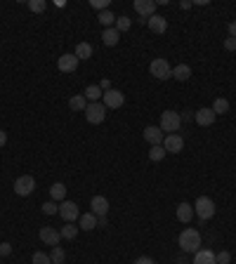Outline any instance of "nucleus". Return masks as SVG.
<instances>
[{"mask_svg":"<svg viewBox=\"0 0 236 264\" xmlns=\"http://www.w3.org/2000/svg\"><path fill=\"white\" fill-rule=\"evenodd\" d=\"M85 118L88 123L92 125H99V123H104L106 118V106L102 102H88V109H85Z\"/></svg>","mask_w":236,"mask_h":264,"instance_id":"39448f33","label":"nucleus"},{"mask_svg":"<svg viewBox=\"0 0 236 264\" xmlns=\"http://www.w3.org/2000/svg\"><path fill=\"white\" fill-rule=\"evenodd\" d=\"M31 264H52V257H50V255H45V252H33Z\"/></svg>","mask_w":236,"mask_h":264,"instance_id":"7c9ffc66","label":"nucleus"},{"mask_svg":"<svg viewBox=\"0 0 236 264\" xmlns=\"http://www.w3.org/2000/svg\"><path fill=\"white\" fill-rule=\"evenodd\" d=\"M229 38H236V22L229 24Z\"/></svg>","mask_w":236,"mask_h":264,"instance_id":"a19ab883","label":"nucleus"},{"mask_svg":"<svg viewBox=\"0 0 236 264\" xmlns=\"http://www.w3.org/2000/svg\"><path fill=\"white\" fill-rule=\"evenodd\" d=\"M146 26L151 28L154 33H165L168 31V22H165V17H161V14H151L149 19H146Z\"/></svg>","mask_w":236,"mask_h":264,"instance_id":"2eb2a0df","label":"nucleus"},{"mask_svg":"<svg viewBox=\"0 0 236 264\" xmlns=\"http://www.w3.org/2000/svg\"><path fill=\"white\" fill-rule=\"evenodd\" d=\"M163 132H168V134H177V130L182 128V118H180V113L177 111H163L161 113V125H158Z\"/></svg>","mask_w":236,"mask_h":264,"instance_id":"f03ea898","label":"nucleus"},{"mask_svg":"<svg viewBox=\"0 0 236 264\" xmlns=\"http://www.w3.org/2000/svg\"><path fill=\"white\" fill-rule=\"evenodd\" d=\"M64 196H66V186L62 184V182H57V184L50 186V198H52L54 203H57V200L62 203V200H64Z\"/></svg>","mask_w":236,"mask_h":264,"instance_id":"5701e85b","label":"nucleus"},{"mask_svg":"<svg viewBox=\"0 0 236 264\" xmlns=\"http://www.w3.org/2000/svg\"><path fill=\"white\" fill-rule=\"evenodd\" d=\"M194 212L198 215V220H201V222L210 220V217L215 215V203H212V198H208V196H198V198H196V203H194Z\"/></svg>","mask_w":236,"mask_h":264,"instance_id":"7ed1b4c3","label":"nucleus"},{"mask_svg":"<svg viewBox=\"0 0 236 264\" xmlns=\"http://www.w3.org/2000/svg\"><path fill=\"white\" fill-rule=\"evenodd\" d=\"M12 252V245L10 243H0V257H7Z\"/></svg>","mask_w":236,"mask_h":264,"instance_id":"4c0bfd02","label":"nucleus"},{"mask_svg":"<svg viewBox=\"0 0 236 264\" xmlns=\"http://www.w3.org/2000/svg\"><path fill=\"white\" fill-rule=\"evenodd\" d=\"M97 226H106V215L104 217H97Z\"/></svg>","mask_w":236,"mask_h":264,"instance_id":"37998d69","label":"nucleus"},{"mask_svg":"<svg viewBox=\"0 0 236 264\" xmlns=\"http://www.w3.org/2000/svg\"><path fill=\"white\" fill-rule=\"evenodd\" d=\"M194 264H217V260H215V252L206 250V248L196 250V252H194Z\"/></svg>","mask_w":236,"mask_h":264,"instance_id":"f3484780","label":"nucleus"},{"mask_svg":"<svg viewBox=\"0 0 236 264\" xmlns=\"http://www.w3.org/2000/svg\"><path fill=\"white\" fill-rule=\"evenodd\" d=\"M215 260H217V264H229V262H232V255H229L227 250H222V252H217V255H215Z\"/></svg>","mask_w":236,"mask_h":264,"instance_id":"f704fd0d","label":"nucleus"},{"mask_svg":"<svg viewBox=\"0 0 236 264\" xmlns=\"http://www.w3.org/2000/svg\"><path fill=\"white\" fill-rule=\"evenodd\" d=\"M212 111H215V116H217V113H227V111H229V102H227L224 97L215 99V102H212Z\"/></svg>","mask_w":236,"mask_h":264,"instance_id":"c85d7f7f","label":"nucleus"},{"mask_svg":"<svg viewBox=\"0 0 236 264\" xmlns=\"http://www.w3.org/2000/svg\"><path fill=\"white\" fill-rule=\"evenodd\" d=\"M43 212H45V215H57V212H59V205H57L54 200H47V203H43Z\"/></svg>","mask_w":236,"mask_h":264,"instance_id":"72a5a7b5","label":"nucleus"},{"mask_svg":"<svg viewBox=\"0 0 236 264\" xmlns=\"http://www.w3.org/2000/svg\"><path fill=\"white\" fill-rule=\"evenodd\" d=\"M132 264H154V260H151V257H146V255H144V257H137V260H135Z\"/></svg>","mask_w":236,"mask_h":264,"instance_id":"58836bf2","label":"nucleus"},{"mask_svg":"<svg viewBox=\"0 0 236 264\" xmlns=\"http://www.w3.org/2000/svg\"><path fill=\"white\" fill-rule=\"evenodd\" d=\"M50 257H52V264H64V260H66V252L62 250L59 245H54V248H52V255H50Z\"/></svg>","mask_w":236,"mask_h":264,"instance_id":"2f4dec72","label":"nucleus"},{"mask_svg":"<svg viewBox=\"0 0 236 264\" xmlns=\"http://www.w3.org/2000/svg\"><path fill=\"white\" fill-rule=\"evenodd\" d=\"M149 71H151V76L158 80H168L172 78V66L168 59H163V57H158V59H154L151 62V66H149Z\"/></svg>","mask_w":236,"mask_h":264,"instance_id":"20e7f679","label":"nucleus"},{"mask_svg":"<svg viewBox=\"0 0 236 264\" xmlns=\"http://www.w3.org/2000/svg\"><path fill=\"white\" fill-rule=\"evenodd\" d=\"M40 241L45 243V245H59V241H62V234L57 231V229H52V226H43L40 229Z\"/></svg>","mask_w":236,"mask_h":264,"instance_id":"ddd939ff","label":"nucleus"},{"mask_svg":"<svg viewBox=\"0 0 236 264\" xmlns=\"http://www.w3.org/2000/svg\"><path fill=\"white\" fill-rule=\"evenodd\" d=\"M135 10H137L140 17L149 19L151 14H156V2L154 0H135Z\"/></svg>","mask_w":236,"mask_h":264,"instance_id":"4468645a","label":"nucleus"},{"mask_svg":"<svg viewBox=\"0 0 236 264\" xmlns=\"http://www.w3.org/2000/svg\"><path fill=\"white\" fill-rule=\"evenodd\" d=\"M90 208H92V215H97V217H104L106 212H109V200L104 196H94L90 200Z\"/></svg>","mask_w":236,"mask_h":264,"instance_id":"dca6fc26","label":"nucleus"},{"mask_svg":"<svg viewBox=\"0 0 236 264\" xmlns=\"http://www.w3.org/2000/svg\"><path fill=\"white\" fill-rule=\"evenodd\" d=\"M57 215H62V220L64 222H76L78 220V215H80V210H78V205L73 203V200H62L59 203V212Z\"/></svg>","mask_w":236,"mask_h":264,"instance_id":"0eeeda50","label":"nucleus"},{"mask_svg":"<svg viewBox=\"0 0 236 264\" xmlns=\"http://www.w3.org/2000/svg\"><path fill=\"white\" fill-rule=\"evenodd\" d=\"M224 50H227V52H234V50H236V38H227V40H224Z\"/></svg>","mask_w":236,"mask_h":264,"instance_id":"e433bc0d","label":"nucleus"},{"mask_svg":"<svg viewBox=\"0 0 236 264\" xmlns=\"http://www.w3.org/2000/svg\"><path fill=\"white\" fill-rule=\"evenodd\" d=\"M102 40H104V45L114 47V45H118V40H120V33L116 31V26L104 28V31H102Z\"/></svg>","mask_w":236,"mask_h":264,"instance_id":"6ab92c4d","label":"nucleus"},{"mask_svg":"<svg viewBox=\"0 0 236 264\" xmlns=\"http://www.w3.org/2000/svg\"><path fill=\"white\" fill-rule=\"evenodd\" d=\"M163 149H165V154H180V151L184 149V139L180 137V134H165Z\"/></svg>","mask_w":236,"mask_h":264,"instance_id":"9d476101","label":"nucleus"},{"mask_svg":"<svg viewBox=\"0 0 236 264\" xmlns=\"http://www.w3.org/2000/svg\"><path fill=\"white\" fill-rule=\"evenodd\" d=\"M45 7H47L45 0H28V10L31 12H45Z\"/></svg>","mask_w":236,"mask_h":264,"instance_id":"473e14b6","label":"nucleus"},{"mask_svg":"<svg viewBox=\"0 0 236 264\" xmlns=\"http://www.w3.org/2000/svg\"><path fill=\"white\" fill-rule=\"evenodd\" d=\"M189 76H191L189 64H177L175 68H172V78L175 80H189Z\"/></svg>","mask_w":236,"mask_h":264,"instance_id":"4be33fe9","label":"nucleus"},{"mask_svg":"<svg viewBox=\"0 0 236 264\" xmlns=\"http://www.w3.org/2000/svg\"><path fill=\"white\" fill-rule=\"evenodd\" d=\"M144 139L149 142L151 146H163V139H165V132L161 130V128H156V125H149V128H144Z\"/></svg>","mask_w":236,"mask_h":264,"instance_id":"1a4fd4ad","label":"nucleus"},{"mask_svg":"<svg viewBox=\"0 0 236 264\" xmlns=\"http://www.w3.org/2000/svg\"><path fill=\"white\" fill-rule=\"evenodd\" d=\"M99 24L104 28H111L114 24H116V14L109 12V10H104V12H99Z\"/></svg>","mask_w":236,"mask_h":264,"instance_id":"cd10ccee","label":"nucleus"},{"mask_svg":"<svg viewBox=\"0 0 236 264\" xmlns=\"http://www.w3.org/2000/svg\"><path fill=\"white\" fill-rule=\"evenodd\" d=\"M90 5L94 10H102V12H104L106 7H109V0H90Z\"/></svg>","mask_w":236,"mask_h":264,"instance_id":"c9c22d12","label":"nucleus"},{"mask_svg":"<svg viewBox=\"0 0 236 264\" xmlns=\"http://www.w3.org/2000/svg\"><path fill=\"white\" fill-rule=\"evenodd\" d=\"M177 243H180L182 252H196L201 250V234L196 229H184L180 238H177Z\"/></svg>","mask_w":236,"mask_h":264,"instance_id":"f257e3e1","label":"nucleus"},{"mask_svg":"<svg viewBox=\"0 0 236 264\" xmlns=\"http://www.w3.org/2000/svg\"><path fill=\"white\" fill-rule=\"evenodd\" d=\"M215 118H217V116H215V111H212V109H208V106L198 109L196 113H194V120H196L201 128H208V125H212V123H215Z\"/></svg>","mask_w":236,"mask_h":264,"instance_id":"f8f14e48","label":"nucleus"},{"mask_svg":"<svg viewBox=\"0 0 236 264\" xmlns=\"http://www.w3.org/2000/svg\"><path fill=\"white\" fill-rule=\"evenodd\" d=\"M99 88H102V92H109V90H111V80H102V83H99Z\"/></svg>","mask_w":236,"mask_h":264,"instance_id":"ea45409f","label":"nucleus"},{"mask_svg":"<svg viewBox=\"0 0 236 264\" xmlns=\"http://www.w3.org/2000/svg\"><path fill=\"white\" fill-rule=\"evenodd\" d=\"M97 226V215H92V212H85V215H80V226L83 231H92Z\"/></svg>","mask_w":236,"mask_h":264,"instance_id":"412c9836","label":"nucleus"},{"mask_svg":"<svg viewBox=\"0 0 236 264\" xmlns=\"http://www.w3.org/2000/svg\"><path fill=\"white\" fill-rule=\"evenodd\" d=\"M76 57H78V59H90L92 57V45L90 43H78V45H76Z\"/></svg>","mask_w":236,"mask_h":264,"instance_id":"a878e982","label":"nucleus"},{"mask_svg":"<svg viewBox=\"0 0 236 264\" xmlns=\"http://www.w3.org/2000/svg\"><path fill=\"white\" fill-rule=\"evenodd\" d=\"M99 97H104V92H102L99 85H88V88H85V99H88V102H99Z\"/></svg>","mask_w":236,"mask_h":264,"instance_id":"b1692460","label":"nucleus"},{"mask_svg":"<svg viewBox=\"0 0 236 264\" xmlns=\"http://www.w3.org/2000/svg\"><path fill=\"white\" fill-rule=\"evenodd\" d=\"M5 142H7V132L0 130V146H5Z\"/></svg>","mask_w":236,"mask_h":264,"instance_id":"79ce46f5","label":"nucleus"},{"mask_svg":"<svg viewBox=\"0 0 236 264\" xmlns=\"http://www.w3.org/2000/svg\"><path fill=\"white\" fill-rule=\"evenodd\" d=\"M102 104L106 106V109H120V106L125 104V94L120 92V90H109V92H104V97H102Z\"/></svg>","mask_w":236,"mask_h":264,"instance_id":"6e6552de","label":"nucleus"},{"mask_svg":"<svg viewBox=\"0 0 236 264\" xmlns=\"http://www.w3.org/2000/svg\"><path fill=\"white\" fill-rule=\"evenodd\" d=\"M191 217H194V205L191 203H180L177 205V220L187 224V222H191Z\"/></svg>","mask_w":236,"mask_h":264,"instance_id":"a211bd4d","label":"nucleus"},{"mask_svg":"<svg viewBox=\"0 0 236 264\" xmlns=\"http://www.w3.org/2000/svg\"><path fill=\"white\" fill-rule=\"evenodd\" d=\"M180 118H182V120H191V111H184V113L180 116Z\"/></svg>","mask_w":236,"mask_h":264,"instance_id":"c03bdc74","label":"nucleus"},{"mask_svg":"<svg viewBox=\"0 0 236 264\" xmlns=\"http://www.w3.org/2000/svg\"><path fill=\"white\" fill-rule=\"evenodd\" d=\"M114 26H116L118 33H125V31H130L132 19L130 17H125V14H123V17H116V24H114Z\"/></svg>","mask_w":236,"mask_h":264,"instance_id":"bb28decb","label":"nucleus"},{"mask_svg":"<svg viewBox=\"0 0 236 264\" xmlns=\"http://www.w3.org/2000/svg\"><path fill=\"white\" fill-rule=\"evenodd\" d=\"M69 109H71V111H85V109H88L85 94H73V97L69 99Z\"/></svg>","mask_w":236,"mask_h":264,"instance_id":"aec40b11","label":"nucleus"},{"mask_svg":"<svg viewBox=\"0 0 236 264\" xmlns=\"http://www.w3.org/2000/svg\"><path fill=\"white\" fill-rule=\"evenodd\" d=\"M59 234H62V238H66V241H73V238L78 236V226L73 224V222H66Z\"/></svg>","mask_w":236,"mask_h":264,"instance_id":"393cba45","label":"nucleus"},{"mask_svg":"<svg viewBox=\"0 0 236 264\" xmlns=\"http://www.w3.org/2000/svg\"><path fill=\"white\" fill-rule=\"evenodd\" d=\"M149 158L154 160V163L163 160L165 158V149H163V146H151V149H149Z\"/></svg>","mask_w":236,"mask_h":264,"instance_id":"c756f323","label":"nucleus"},{"mask_svg":"<svg viewBox=\"0 0 236 264\" xmlns=\"http://www.w3.org/2000/svg\"><path fill=\"white\" fill-rule=\"evenodd\" d=\"M33 189H36V179H33L31 175L17 177V182H14V194H17V196H31Z\"/></svg>","mask_w":236,"mask_h":264,"instance_id":"423d86ee","label":"nucleus"},{"mask_svg":"<svg viewBox=\"0 0 236 264\" xmlns=\"http://www.w3.org/2000/svg\"><path fill=\"white\" fill-rule=\"evenodd\" d=\"M57 68H59L62 73H73V71L78 68V57H76V54H62L59 62H57Z\"/></svg>","mask_w":236,"mask_h":264,"instance_id":"9b49d317","label":"nucleus"}]
</instances>
